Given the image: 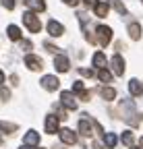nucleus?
Wrapping results in <instances>:
<instances>
[{
	"label": "nucleus",
	"instance_id": "1",
	"mask_svg": "<svg viewBox=\"0 0 143 149\" xmlns=\"http://www.w3.org/2000/svg\"><path fill=\"white\" fill-rule=\"evenodd\" d=\"M120 110H122V118L127 120L129 124H139L141 122V116L137 114V110H135V104L131 102V100H122V104H120Z\"/></svg>",
	"mask_w": 143,
	"mask_h": 149
},
{
	"label": "nucleus",
	"instance_id": "2",
	"mask_svg": "<svg viewBox=\"0 0 143 149\" xmlns=\"http://www.w3.org/2000/svg\"><path fill=\"white\" fill-rule=\"evenodd\" d=\"M23 23H25V27H27L31 33H38V31L42 29V23H40V19L33 15V10H27V13L23 15Z\"/></svg>",
	"mask_w": 143,
	"mask_h": 149
},
{
	"label": "nucleus",
	"instance_id": "3",
	"mask_svg": "<svg viewBox=\"0 0 143 149\" xmlns=\"http://www.w3.org/2000/svg\"><path fill=\"white\" fill-rule=\"evenodd\" d=\"M91 126H93V118H89V114H81L79 118V130L83 137H91Z\"/></svg>",
	"mask_w": 143,
	"mask_h": 149
},
{
	"label": "nucleus",
	"instance_id": "4",
	"mask_svg": "<svg viewBox=\"0 0 143 149\" xmlns=\"http://www.w3.org/2000/svg\"><path fill=\"white\" fill-rule=\"evenodd\" d=\"M96 33H98V40H100V46H108L110 44V40H112V29L108 27V25H100L98 29H96Z\"/></svg>",
	"mask_w": 143,
	"mask_h": 149
},
{
	"label": "nucleus",
	"instance_id": "5",
	"mask_svg": "<svg viewBox=\"0 0 143 149\" xmlns=\"http://www.w3.org/2000/svg\"><path fill=\"white\" fill-rule=\"evenodd\" d=\"M58 118H60V116H56V114H50V116L44 120V128H46V133H48V135L60 133V130H58Z\"/></svg>",
	"mask_w": 143,
	"mask_h": 149
},
{
	"label": "nucleus",
	"instance_id": "6",
	"mask_svg": "<svg viewBox=\"0 0 143 149\" xmlns=\"http://www.w3.org/2000/svg\"><path fill=\"white\" fill-rule=\"evenodd\" d=\"M60 104L66 108V110H77V100H75V95H73V93H70V91H62L60 93Z\"/></svg>",
	"mask_w": 143,
	"mask_h": 149
},
{
	"label": "nucleus",
	"instance_id": "7",
	"mask_svg": "<svg viewBox=\"0 0 143 149\" xmlns=\"http://www.w3.org/2000/svg\"><path fill=\"white\" fill-rule=\"evenodd\" d=\"M25 66L29 68V70H42V58L40 56H35V54H27L25 56Z\"/></svg>",
	"mask_w": 143,
	"mask_h": 149
},
{
	"label": "nucleus",
	"instance_id": "8",
	"mask_svg": "<svg viewBox=\"0 0 143 149\" xmlns=\"http://www.w3.org/2000/svg\"><path fill=\"white\" fill-rule=\"evenodd\" d=\"M54 68H56L58 72H66V70L70 68V60L66 58L64 54H56V58H54Z\"/></svg>",
	"mask_w": 143,
	"mask_h": 149
},
{
	"label": "nucleus",
	"instance_id": "9",
	"mask_svg": "<svg viewBox=\"0 0 143 149\" xmlns=\"http://www.w3.org/2000/svg\"><path fill=\"white\" fill-rule=\"evenodd\" d=\"M110 64H112V72L116 74V77H120V74L124 72V60H122L120 54H114V56H112Z\"/></svg>",
	"mask_w": 143,
	"mask_h": 149
},
{
	"label": "nucleus",
	"instance_id": "10",
	"mask_svg": "<svg viewBox=\"0 0 143 149\" xmlns=\"http://www.w3.org/2000/svg\"><path fill=\"white\" fill-rule=\"evenodd\" d=\"M60 141L64 145H75L77 143V133H75V130H70V128H62L60 130Z\"/></svg>",
	"mask_w": 143,
	"mask_h": 149
},
{
	"label": "nucleus",
	"instance_id": "11",
	"mask_svg": "<svg viewBox=\"0 0 143 149\" xmlns=\"http://www.w3.org/2000/svg\"><path fill=\"white\" fill-rule=\"evenodd\" d=\"M58 79L54 77V74H46V77H42V87L48 89V91H56L58 89Z\"/></svg>",
	"mask_w": 143,
	"mask_h": 149
},
{
	"label": "nucleus",
	"instance_id": "12",
	"mask_svg": "<svg viewBox=\"0 0 143 149\" xmlns=\"http://www.w3.org/2000/svg\"><path fill=\"white\" fill-rule=\"evenodd\" d=\"M48 33L52 35V37H60V35H64V25H60L58 21H48Z\"/></svg>",
	"mask_w": 143,
	"mask_h": 149
},
{
	"label": "nucleus",
	"instance_id": "13",
	"mask_svg": "<svg viewBox=\"0 0 143 149\" xmlns=\"http://www.w3.org/2000/svg\"><path fill=\"white\" fill-rule=\"evenodd\" d=\"M25 4H27V8L33 10V13L46 10V0H25Z\"/></svg>",
	"mask_w": 143,
	"mask_h": 149
},
{
	"label": "nucleus",
	"instance_id": "14",
	"mask_svg": "<svg viewBox=\"0 0 143 149\" xmlns=\"http://www.w3.org/2000/svg\"><path fill=\"white\" fill-rule=\"evenodd\" d=\"M129 91H131V95L139 97L141 93H143V85H141V81H139V79H131V81H129Z\"/></svg>",
	"mask_w": 143,
	"mask_h": 149
},
{
	"label": "nucleus",
	"instance_id": "15",
	"mask_svg": "<svg viewBox=\"0 0 143 149\" xmlns=\"http://www.w3.org/2000/svg\"><path fill=\"white\" fill-rule=\"evenodd\" d=\"M6 33H8V40H13V42H21V40H23V35H21V29L17 27V25H8Z\"/></svg>",
	"mask_w": 143,
	"mask_h": 149
},
{
	"label": "nucleus",
	"instance_id": "16",
	"mask_svg": "<svg viewBox=\"0 0 143 149\" xmlns=\"http://www.w3.org/2000/svg\"><path fill=\"white\" fill-rule=\"evenodd\" d=\"M100 95H102V100H106V102H112V100L116 97V89H114V87H104V89L100 91Z\"/></svg>",
	"mask_w": 143,
	"mask_h": 149
},
{
	"label": "nucleus",
	"instance_id": "17",
	"mask_svg": "<svg viewBox=\"0 0 143 149\" xmlns=\"http://www.w3.org/2000/svg\"><path fill=\"white\" fill-rule=\"evenodd\" d=\"M93 66L100 70V68H106V56L102 52H96L93 54Z\"/></svg>",
	"mask_w": 143,
	"mask_h": 149
},
{
	"label": "nucleus",
	"instance_id": "18",
	"mask_svg": "<svg viewBox=\"0 0 143 149\" xmlns=\"http://www.w3.org/2000/svg\"><path fill=\"white\" fill-rule=\"evenodd\" d=\"M129 35H131V40H141V25L139 23H131L129 25Z\"/></svg>",
	"mask_w": 143,
	"mask_h": 149
},
{
	"label": "nucleus",
	"instance_id": "19",
	"mask_svg": "<svg viewBox=\"0 0 143 149\" xmlns=\"http://www.w3.org/2000/svg\"><path fill=\"white\" fill-rule=\"evenodd\" d=\"M23 141H25V145H38V143H40V135L35 133V130H29Z\"/></svg>",
	"mask_w": 143,
	"mask_h": 149
},
{
	"label": "nucleus",
	"instance_id": "20",
	"mask_svg": "<svg viewBox=\"0 0 143 149\" xmlns=\"http://www.w3.org/2000/svg\"><path fill=\"white\" fill-rule=\"evenodd\" d=\"M98 79H100L102 83H110V81H112V72H110L108 68H100V70H98Z\"/></svg>",
	"mask_w": 143,
	"mask_h": 149
},
{
	"label": "nucleus",
	"instance_id": "21",
	"mask_svg": "<svg viewBox=\"0 0 143 149\" xmlns=\"http://www.w3.org/2000/svg\"><path fill=\"white\" fill-rule=\"evenodd\" d=\"M104 143H106V147H116V143H118V139H116V135L114 133H104Z\"/></svg>",
	"mask_w": 143,
	"mask_h": 149
},
{
	"label": "nucleus",
	"instance_id": "22",
	"mask_svg": "<svg viewBox=\"0 0 143 149\" xmlns=\"http://www.w3.org/2000/svg\"><path fill=\"white\" fill-rule=\"evenodd\" d=\"M93 13H96L98 17H106V15H108V4H106V2H98V4L93 6Z\"/></svg>",
	"mask_w": 143,
	"mask_h": 149
},
{
	"label": "nucleus",
	"instance_id": "23",
	"mask_svg": "<svg viewBox=\"0 0 143 149\" xmlns=\"http://www.w3.org/2000/svg\"><path fill=\"white\" fill-rule=\"evenodd\" d=\"M122 143L127 145V147H133L135 137H133V133H131V130H124V133H122Z\"/></svg>",
	"mask_w": 143,
	"mask_h": 149
},
{
	"label": "nucleus",
	"instance_id": "24",
	"mask_svg": "<svg viewBox=\"0 0 143 149\" xmlns=\"http://www.w3.org/2000/svg\"><path fill=\"white\" fill-rule=\"evenodd\" d=\"M108 2H110V6H114L120 15H127V6H124V4L120 2V0H108Z\"/></svg>",
	"mask_w": 143,
	"mask_h": 149
},
{
	"label": "nucleus",
	"instance_id": "25",
	"mask_svg": "<svg viewBox=\"0 0 143 149\" xmlns=\"http://www.w3.org/2000/svg\"><path fill=\"white\" fill-rule=\"evenodd\" d=\"M0 130H4V133H15L17 124H13V122H0Z\"/></svg>",
	"mask_w": 143,
	"mask_h": 149
},
{
	"label": "nucleus",
	"instance_id": "26",
	"mask_svg": "<svg viewBox=\"0 0 143 149\" xmlns=\"http://www.w3.org/2000/svg\"><path fill=\"white\" fill-rule=\"evenodd\" d=\"M0 100H2V102L10 100V91H8L6 87H0Z\"/></svg>",
	"mask_w": 143,
	"mask_h": 149
},
{
	"label": "nucleus",
	"instance_id": "27",
	"mask_svg": "<svg viewBox=\"0 0 143 149\" xmlns=\"http://www.w3.org/2000/svg\"><path fill=\"white\" fill-rule=\"evenodd\" d=\"M2 6L8 8V10H13V8L17 6V0H2Z\"/></svg>",
	"mask_w": 143,
	"mask_h": 149
},
{
	"label": "nucleus",
	"instance_id": "28",
	"mask_svg": "<svg viewBox=\"0 0 143 149\" xmlns=\"http://www.w3.org/2000/svg\"><path fill=\"white\" fill-rule=\"evenodd\" d=\"M44 48H46L48 52H52V54H58V50H60V48H56V46H52V44H48V42H44Z\"/></svg>",
	"mask_w": 143,
	"mask_h": 149
},
{
	"label": "nucleus",
	"instance_id": "29",
	"mask_svg": "<svg viewBox=\"0 0 143 149\" xmlns=\"http://www.w3.org/2000/svg\"><path fill=\"white\" fill-rule=\"evenodd\" d=\"M79 74H81V77H93V70H89V68H79Z\"/></svg>",
	"mask_w": 143,
	"mask_h": 149
},
{
	"label": "nucleus",
	"instance_id": "30",
	"mask_svg": "<svg viewBox=\"0 0 143 149\" xmlns=\"http://www.w3.org/2000/svg\"><path fill=\"white\" fill-rule=\"evenodd\" d=\"M31 48H33V44L29 40H21V50H31Z\"/></svg>",
	"mask_w": 143,
	"mask_h": 149
},
{
	"label": "nucleus",
	"instance_id": "31",
	"mask_svg": "<svg viewBox=\"0 0 143 149\" xmlns=\"http://www.w3.org/2000/svg\"><path fill=\"white\" fill-rule=\"evenodd\" d=\"M64 4H68V6H77L79 4V0H62Z\"/></svg>",
	"mask_w": 143,
	"mask_h": 149
},
{
	"label": "nucleus",
	"instance_id": "32",
	"mask_svg": "<svg viewBox=\"0 0 143 149\" xmlns=\"http://www.w3.org/2000/svg\"><path fill=\"white\" fill-rule=\"evenodd\" d=\"M83 2H85V6H96L98 0H83Z\"/></svg>",
	"mask_w": 143,
	"mask_h": 149
},
{
	"label": "nucleus",
	"instance_id": "33",
	"mask_svg": "<svg viewBox=\"0 0 143 149\" xmlns=\"http://www.w3.org/2000/svg\"><path fill=\"white\" fill-rule=\"evenodd\" d=\"M10 83L17 85V83H19V77H17V74H13V77H10Z\"/></svg>",
	"mask_w": 143,
	"mask_h": 149
},
{
	"label": "nucleus",
	"instance_id": "34",
	"mask_svg": "<svg viewBox=\"0 0 143 149\" xmlns=\"http://www.w3.org/2000/svg\"><path fill=\"white\" fill-rule=\"evenodd\" d=\"M0 83H4V72L0 70Z\"/></svg>",
	"mask_w": 143,
	"mask_h": 149
},
{
	"label": "nucleus",
	"instance_id": "35",
	"mask_svg": "<svg viewBox=\"0 0 143 149\" xmlns=\"http://www.w3.org/2000/svg\"><path fill=\"white\" fill-rule=\"evenodd\" d=\"M139 145H141V147H143V137H141V139H139Z\"/></svg>",
	"mask_w": 143,
	"mask_h": 149
},
{
	"label": "nucleus",
	"instance_id": "36",
	"mask_svg": "<svg viewBox=\"0 0 143 149\" xmlns=\"http://www.w3.org/2000/svg\"><path fill=\"white\" fill-rule=\"evenodd\" d=\"M19 149H29V145H23V147H19Z\"/></svg>",
	"mask_w": 143,
	"mask_h": 149
},
{
	"label": "nucleus",
	"instance_id": "37",
	"mask_svg": "<svg viewBox=\"0 0 143 149\" xmlns=\"http://www.w3.org/2000/svg\"><path fill=\"white\" fill-rule=\"evenodd\" d=\"M54 149H62V147H54Z\"/></svg>",
	"mask_w": 143,
	"mask_h": 149
},
{
	"label": "nucleus",
	"instance_id": "38",
	"mask_svg": "<svg viewBox=\"0 0 143 149\" xmlns=\"http://www.w3.org/2000/svg\"><path fill=\"white\" fill-rule=\"evenodd\" d=\"M131 149H139V147H131Z\"/></svg>",
	"mask_w": 143,
	"mask_h": 149
},
{
	"label": "nucleus",
	"instance_id": "39",
	"mask_svg": "<svg viewBox=\"0 0 143 149\" xmlns=\"http://www.w3.org/2000/svg\"><path fill=\"white\" fill-rule=\"evenodd\" d=\"M0 145H2V139H0Z\"/></svg>",
	"mask_w": 143,
	"mask_h": 149
},
{
	"label": "nucleus",
	"instance_id": "40",
	"mask_svg": "<svg viewBox=\"0 0 143 149\" xmlns=\"http://www.w3.org/2000/svg\"><path fill=\"white\" fill-rule=\"evenodd\" d=\"M38 149H42V147H38Z\"/></svg>",
	"mask_w": 143,
	"mask_h": 149
},
{
	"label": "nucleus",
	"instance_id": "41",
	"mask_svg": "<svg viewBox=\"0 0 143 149\" xmlns=\"http://www.w3.org/2000/svg\"><path fill=\"white\" fill-rule=\"evenodd\" d=\"M141 2H143V0H141Z\"/></svg>",
	"mask_w": 143,
	"mask_h": 149
}]
</instances>
